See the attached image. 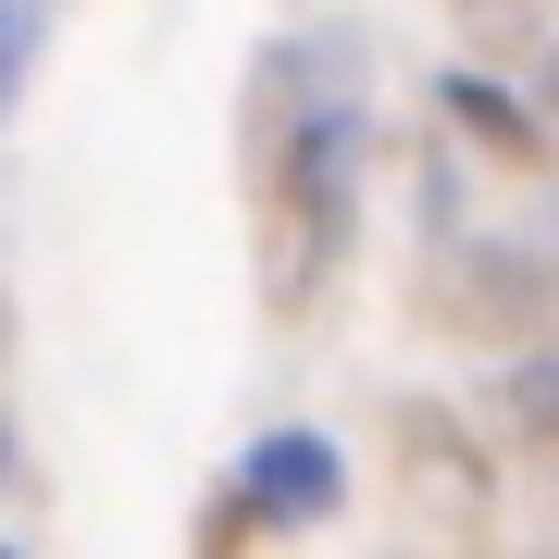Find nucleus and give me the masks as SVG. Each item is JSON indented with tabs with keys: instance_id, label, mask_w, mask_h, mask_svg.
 I'll use <instances>...</instances> for the list:
<instances>
[{
	"instance_id": "obj_3",
	"label": "nucleus",
	"mask_w": 559,
	"mask_h": 559,
	"mask_svg": "<svg viewBox=\"0 0 559 559\" xmlns=\"http://www.w3.org/2000/svg\"><path fill=\"white\" fill-rule=\"evenodd\" d=\"M448 112H473L485 138H510V150H535V124H522V112L498 100V87H448Z\"/></svg>"
},
{
	"instance_id": "obj_2",
	"label": "nucleus",
	"mask_w": 559,
	"mask_h": 559,
	"mask_svg": "<svg viewBox=\"0 0 559 559\" xmlns=\"http://www.w3.org/2000/svg\"><path fill=\"white\" fill-rule=\"evenodd\" d=\"M25 50H38V0H0V112L25 87Z\"/></svg>"
},
{
	"instance_id": "obj_1",
	"label": "nucleus",
	"mask_w": 559,
	"mask_h": 559,
	"mask_svg": "<svg viewBox=\"0 0 559 559\" xmlns=\"http://www.w3.org/2000/svg\"><path fill=\"white\" fill-rule=\"evenodd\" d=\"M249 498H261V522H323L336 510V448L323 436H274L249 460Z\"/></svg>"
}]
</instances>
